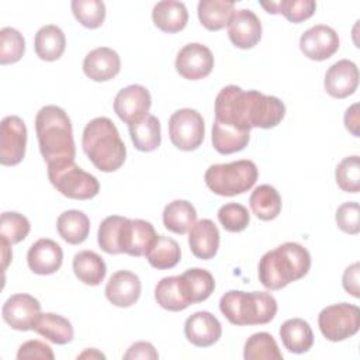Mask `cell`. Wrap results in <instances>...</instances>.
Masks as SVG:
<instances>
[{"instance_id":"4316f807","label":"cell","mask_w":360,"mask_h":360,"mask_svg":"<svg viewBox=\"0 0 360 360\" xmlns=\"http://www.w3.org/2000/svg\"><path fill=\"white\" fill-rule=\"evenodd\" d=\"M66 46V38L63 31L53 24L41 27L34 38V49L39 59L53 62L59 59Z\"/></svg>"},{"instance_id":"1f68e13d","label":"cell","mask_w":360,"mask_h":360,"mask_svg":"<svg viewBox=\"0 0 360 360\" xmlns=\"http://www.w3.org/2000/svg\"><path fill=\"white\" fill-rule=\"evenodd\" d=\"M253 214L262 221H271L281 212V195L270 184L257 186L249 198Z\"/></svg>"},{"instance_id":"30bf717a","label":"cell","mask_w":360,"mask_h":360,"mask_svg":"<svg viewBox=\"0 0 360 360\" xmlns=\"http://www.w3.org/2000/svg\"><path fill=\"white\" fill-rule=\"evenodd\" d=\"M27 127L17 115L3 118L0 124V163L15 166L25 156Z\"/></svg>"},{"instance_id":"44dd1931","label":"cell","mask_w":360,"mask_h":360,"mask_svg":"<svg viewBox=\"0 0 360 360\" xmlns=\"http://www.w3.org/2000/svg\"><path fill=\"white\" fill-rule=\"evenodd\" d=\"M120 55L108 46H100L90 51L83 60L84 75L94 82L111 80L120 73Z\"/></svg>"},{"instance_id":"8fae6325","label":"cell","mask_w":360,"mask_h":360,"mask_svg":"<svg viewBox=\"0 0 360 360\" xmlns=\"http://www.w3.org/2000/svg\"><path fill=\"white\" fill-rule=\"evenodd\" d=\"M150 104L152 98L146 87L141 84H129L117 93L114 111L121 121L132 125L148 115Z\"/></svg>"},{"instance_id":"ffe728a7","label":"cell","mask_w":360,"mask_h":360,"mask_svg":"<svg viewBox=\"0 0 360 360\" xmlns=\"http://www.w3.org/2000/svg\"><path fill=\"white\" fill-rule=\"evenodd\" d=\"M141 295L139 277L128 270L115 271L105 285L107 300L120 308H128L134 305Z\"/></svg>"},{"instance_id":"6da1fadb","label":"cell","mask_w":360,"mask_h":360,"mask_svg":"<svg viewBox=\"0 0 360 360\" xmlns=\"http://www.w3.org/2000/svg\"><path fill=\"white\" fill-rule=\"evenodd\" d=\"M214 108V121L242 132H250L252 128H274L285 115V105L280 98L257 90L246 91L235 84L221 89Z\"/></svg>"},{"instance_id":"e0dca14e","label":"cell","mask_w":360,"mask_h":360,"mask_svg":"<svg viewBox=\"0 0 360 360\" xmlns=\"http://www.w3.org/2000/svg\"><path fill=\"white\" fill-rule=\"evenodd\" d=\"M325 90L335 98H346L352 96L359 86V69L354 62L342 59L333 63L325 73Z\"/></svg>"},{"instance_id":"4dcf8cb0","label":"cell","mask_w":360,"mask_h":360,"mask_svg":"<svg viewBox=\"0 0 360 360\" xmlns=\"http://www.w3.org/2000/svg\"><path fill=\"white\" fill-rule=\"evenodd\" d=\"M197 211L194 205L186 200H174L163 210V225L167 231L184 235L195 224Z\"/></svg>"},{"instance_id":"7a4b0ae2","label":"cell","mask_w":360,"mask_h":360,"mask_svg":"<svg viewBox=\"0 0 360 360\" xmlns=\"http://www.w3.org/2000/svg\"><path fill=\"white\" fill-rule=\"evenodd\" d=\"M311 269V255L297 242H285L266 252L259 262V281L271 291L281 290L307 276Z\"/></svg>"},{"instance_id":"7bdbcfd3","label":"cell","mask_w":360,"mask_h":360,"mask_svg":"<svg viewBox=\"0 0 360 360\" xmlns=\"http://www.w3.org/2000/svg\"><path fill=\"white\" fill-rule=\"evenodd\" d=\"M124 219L125 217L110 215L98 226V233H97L98 246L101 248V250H104L108 255L121 253L118 248V235H120V228Z\"/></svg>"},{"instance_id":"4fadbf2b","label":"cell","mask_w":360,"mask_h":360,"mask_svg":"<svg viewBox=\"0 0 360 360\" xmlns=\"http://www.w3.org/2000/svg\"><path fill=\"white\" fill-rule=\"evenodd\" d=\"M156 236V231L150 222L125 218L118 235L120 252L134 257L145 256Z\"/></svg>"},{"instance_id":"f546056e","label":"cell","mask_w":360,"mask_h":360,"mask_svg":"<svg viewBox=\"0 0 360 360\" xmlns=\"http://www.w3.org/2000/svg\"><path fill=\"white\" fill-rule=\"evenodd\" d=\"M198 20L210 31H219L228 25L235 13V1L201 0L198 3Z\"/></svg>"},{"instance_id":"8992f818","label":"cell","mask_w":360,"mask_h":360,"mask_svg":"<svg viewBox=\"0 0 360 360\" xmlns=\"http://www.w3.org/2000/svg\"><path fill=\"white\" fill-rule=\"evenodd\" d=\"M257 177V166L248 159L212 165L204 174L207 187L214 194L222 197H233L246 193L255 186Z\"/></svg>"},{"instance_id":"52a82bcc","label":"cell","mask_w":360,"mask_h":360,"mask_svg":"<svg viewBox=\"0 0 360 360\" xmlns=\"http://www.w3.org/2000/svg\"><path fill=\"white\" fill-rule=\"evenodd\" d=\"M48 179L62 195L72 200H90L100 191L98 180L79 167L75 160L48 165Z\"/></svg>"},{"instance_id":"7c38bea8","label":"cell","mask_w":360,"mask_h":360,"mask_svg":"<svg viewBox=\"0 0 360 360\" xmlns=\"http://www.w3.org/2000/svg\"><path fill=\"white\" fill-rule=\"evenodd\" d=\"M174 66L181 77L187 80H200L212 72L214 55L210 48L202 44H187L179 51Z\"/></svg>"},{"instance_id":"d6a6232c","label":"cell","mask_w":360,"mask_h":360,"mask_svg":"<svg viewBox=\"0 0 360 360\" xmlns=\"http://www.w3.org/2000/svg\"><path fill=\"white\" fill-rule=\"evenodd\" d=\"M128 131L134 146L141 152H152L160 145V122L152 114H148L139 122L128 125Z\"/></svg>"},{"instance_id":"8d00e7d4","label":"cell","mask_w":360,"mask_h":360,"mask_svg":"<svg viewBox=\"0 0 360 360\" xmlns=\"http://www.w3.org/2000/svg\"><path fill=\"white\" fill-rule=\"evenodd\" d=\"M245 360H281L283 354L267 332H257L248 338L243 349Z\"/></svg>"},{"instance_id":"3957f363","label":"cell","mask_w":360,"mask_h":360,"mask_svg":"<svg viewBox=\"0 0 360 360\" xmlns=\"http://www.w3.org/2000/svg\"><path fill=\"white\" fill-rule=\"evenodd\" d=\"M35 132L39 152L46 165L75 160L73 129L65 110L58 105L42 107L35 117Z\"/></svg>"},{"instance_id":"cb8c5ba5","label":"cell","mask_w":360,"mask_h":360,"mask_svg":"<svg viewBox=\"0 0 360 360\" xmlns=\"http://www.w3.org/2000/svg\"><path fill=\"white\" fill-rule=\"evenodd\" d=\"M283 346L295 354L307 353L314 345V333L309 323L301 318H291L280 326Z\"/></svg>"},{"instance_id":"7402d4cb","label":"cell","mask_w":360,"mask_h":360,"mask_svg":"<svg viewBox=\"0 0 360 360\" xmlns=\"http://www.w3.org/2000/svg\"><path fill=\"white\" fill-rule=\"evenodd\" d=\"M191 253L202 260L212 259L219 248V231L211 219L197 221L188 231Z\"/></svg>"},{"instance_id":"d590c367","label":"cell","mask_w":360,"mask_h":360,"mask_svg":"<svg viewBox=\"0 0 360 360\" xmlns=\"http://www.w3.org/2000/svg\"><path fill=\"white\" fill-rule=\"evenodd\" d=\"M250 132H242L214 121L212 124V146L221 155H231L245 149L249 143Z\"/></svg>"},{"instance_id":"9a60e30c","label":"cell","mask_w":360,"mask_h":360,"mask_svg":"<svg viewBox=\"0 0 360 360\" xmlns=\"http://www.w3.org/2000/svg\"><path fill=\"white\" fill-rule=\"evenodd\" d=\"M300 49L308 59L326 60L339 49V37L333 28L318 24L301 35Z\"/></svg>"},{"instance_id":"f1b7e54d","label":"cell","mask_w":360,"mask_h":360,"mask_svg":"<svg viewBox=\"0 0 360 360\" xmlns=\"http://www.w3.org/2000/svg\"><path fill=\"white\" fill-rule=\"evenodd\" d=\"M56 229L65 242L70 245H79L89 236L90 221L84 212L79 210H69L58 217Z\"/></svg>"},{"instance_id":"d4e9b609","label":"cell","mask_w":360,"mask_h":360,"mask_svg":"<svg viewBox=\"0 0 360 360\" xmlns=\"http://www.w3.org/2000/svg\"><path fill=\"white\" fill-rule=\"evenodd\" d=\"M32 330H35L38 335L44 336L45 339L55 345L70 343L75 336L70 321H68L62 315L52 312L39 314L34 321Z\"/></svg>"},{"instance_id":"ab89813d","label":"cell","mask_w":360,"mask_h":360,"mask_svg":"<svg viewBox=\"0 0 360 360\" xmlns=\"http://www.w3.org/2000/svg\"><path fill=\"white\" fill-rule=\"evenodd\" d=\"M25 52V39L22 34L11 27L0 31V63L10 65L18 62Z\"/></svg>"},{"instance_id":"83f0119b","label":"cell","mask_w":360,"mask_h":360,"mask_svg":"<svg viewBox=\"0 0 360 360\" xmlns=\"http://www.w3.org/2000/svg\"><path fill=\"white\" fill-rule=\"evenodd\" d=\"M72 266L76 277L87 285H98L107 273L103 257L93 250H80L76 253Z\"/></svg>"},{"instance_id":"7dc6e473","label":"cell","mask_w":360,"mask_h":360,"mask_svg":"<svg viewBox=\"0 0 360 360\" xmlns=\"http://www.w3.org/2000/svg\"><path fill=\"white\" fill-rule=\"evenodd\" d=\"M125 360H156L159 359V353L156 352L155 346L149 342H136L129 346L127 353L124 354Z\"/></svg>"},{"instance_id":"ee69618b","label":"cell","mask_w":360,"mask_h":360,"mask_svg":"<svg viewBox=\"0 0 360 360\" xmlns=\"http://www.w3.org/2000/svg\"><path fill=\"white\" fill-rule=\"evenodd\" d=\"M278 4V14H283L288 21L295 24L312 17L316 8L314 0H281Z\"/></svg>"},{"instance_id":"d6986e66","label":"cell","mask_w":360,"mask_h":360,"mask_svg":"<svg viewBox=\"0 0 360 360\" xmlns=\"http://www.w3.org/2000/svg\"><path fill=\"white\" fill-rule=\"evenodd\" d=\"M63 262V252L59 243L52 239L42 238L31 245L27 253V263L31 271L39 276L56 273Z\"/></svg>"},{"instance_id":"f35d334b","label":"cell","mask_w":360,"mask_h":360,"mask_svg":"<svg viewBox=\"0 0 360 360\" xmlns=\"http://www.w3.org/2000/svg\"><path fill=\"white\" fill-rule=\"evenodd\" d=\"M31 225L27 217L22 214L7 211L1 214L0 219V240L7 242L8 245L20 243L30 233Z\"/></svg>"},{"instance_id":"60d3db41","label":"cell","mask_w":360,"mask_h":360,"mask_svg":"<svg viewBox=\"0 0 360 360\" xmlns=\"http://www.w3.org/2000/svg\"><path fill=\"white\" fill-rule=\"evenodd\" d=\"M336 183L345 193H359L360 190V158L357 155L345 158L335 172Z\"/></svg>"},{"instance_id":"603a6c76","label":"cell","mask_w":360,"mask_h":360,"mask_svg":"<svg viewBox=\"0 0 360 360\" xmlns=\"http://www.w3.org/2000/svg\"><path fill=\"white\" fill-rule=\"evenodd\" d=\"M153 24L163 32L174 34L187 25L188 11L181 1L163 0L155 4L152 10Z\"/></svg>"},{"instance_id":"836d02e7","label":"cell","mask_w":360,"mask_h":360,"mask_svg":"<svg viewBox=\"0 0 360 360\" xmlns=\"http://www.w3.org/2000/svg\"><path fill=\"white\" fill-rule=\"evenodd\" d=\"M149 264L158 270H166L174 267L181 257L179 243L165 235H158L148 252L145 253Z\"/></svg>"},{"instance_id":"816d5d0a","label":"cell","mask_w":360,"mask_h":360,"mask_svg":"<svg viewBox=\"0 0 360 360\" xmlns=\"http://www.w3.org/2000/svg\"><path fill=\"white\" fill-rule=\"evenodd\" d=\"M87 357H90V359H94V357L96 359H105V356L103 353H100L98 350H96V349H87L82 354L77 356V359H87Z\"/></svg>"},{"instance_id":"f6af8a7d","label":"cell","mask_w":360,"mask_h":360,"mask_svg":"<svg viewBox=\"0 0 360 360\" xmlns=\"http://www.w3.org/2000/svg\"><path fill=\"white\" fill-rule=\"evenodd\" d=\"M335 221L339 229L346 233L357 235L360 231L359 222V204L356 201H347L338 207Z\"/></svg>"},{"instance_id":"74e56055","label":"cell","mask_w":360,"mask_h":360,"mask_svg":"<svg viewBox=\"0 0 360 360\" xmlns=\"http://www.w3.org/2000/svg\"><path fill=\"white\" fill-rule=\"evenodd\" d=\"M70 7L75 18L86 28H98L105 20V4L100 0H73Z\"/></svg>"},{"instance_id":"5bb4252c","label":"cell","mask_w":360,"mask_h":360,"mask_svg":"<svg viewBox=\"0 0 360 360\" xmlns=\"http://www.w3.org/2000/svg\"><path fill=\"white\" fill-rule=\"evenodd\" d=\"M41 314L39 301L30 294H14L6 300L1 315L4 322L15 330H32L34 321Z\"/></svg>"},{"instance_id":"2e32d148","label":"cell","mask_w":360,"mask_h":360,"mask_svg":"<svg viewBox=\"0 0 360 360\" xmlns=\"http://www.w3.org/2000/svg\"><path fill=\"white\" fill-rule=\"evenodd\" d=\"M226 27L231 42L240 49L253 48L262 38V22L249 8L235 11Z\"/></svg>"},{"instance_id":"c3c4849f","label":"cell","mask_w":360,"mask_h":360,"mask_svg":"<svg viewBox=\"0 0 360 360\" xmlns=\"http://www.w3.org/2000/svg\"><path fill=\"white\" fill-rule=\"evenodd\" d=\"M359 274H360V264L356 262L346 267L343 277H342V284L343 288L347 291V294H352L354 298L360 297V290H359Z\"/></svg>"},{"instance_id":"277c9868","label":"cell","mask_w":360,"mask_h":360,"mask_svg":"<svg viewBox=\"0 0 360 360\" xmlns=\"http://www.w3.org/2000/svg\"><path fill=\"white\" fill-rule=\"evenodd\" d=\"M82 146L90 162L104 173L118 170L127 158L125 143L115 124L107 117H97L84 127Z\"/></svg>"},{"instance_id":"ac0fdd59","label":"cell","mask_w":360,"mask_h":360,"mask_svg":"<svg viewBox=\"0 0 360 360\" xmlns=\"http://www.w3.org/2000/svg\"><path fill=\"white\" fill-rule=\"evenodd\" d=\"M187 340L197 347H210L222 335L221 322L208 311H198L190 315L184 323Z\"/></svg>"},{"instance_id":"bcb514c9","label":"cell","mask_w":360,"mask_h":360,"mask_svg":"<svg viewBox=\"0 0 360 360\" xmlns=\"http://www.w3.org/2000/svg\"><path fill=\"white\" fill-rule=\"evenodd\" d=\"M17 359L18 360H27V359H49L53 360L55 354L51 349L49 345H46L45 342L32 339V340H27L24 342L17 353Z\"/></svg>"},{"instance_id":"9c48e42d","label":"cell","mask_w":360,"mask_h":360,"mask_svg":"<svg viewBox=\"0 0 360 360\" xmlns=\"http://www.w3.org/2000/svg\"><path fill=\"white\" fill-rule=\"evenodd\" d=\"M167 127L172 143L180 150H195L204 141V120L197 110L181 108L174 111L169 118Z\"/></svg>"},{"instance_id":"f907efd6","label":"cell","mask_w":360,"mask_h":360,"mask_svg":"<svg viewBox=\"0 0 360 360\" xmlns=\"http://www.w3.org/2000/svg\"><path fill=\"white\" fill-rule=\"evenodd\" d=\"M0 246H1V259H3V270L7 269L8 263L11 262V257H13V252H11V245H8L7 242L4 240H0Z\"/></svg>"},{"instance_id":"5b68a950","label":"cell","mask_w":360,"mask_h":360,"mask_svg":"<svg viewBox=\"0 0 360 360\" xmlns=\"http://www.w3.org/2000/svg\"><path fill=\"white\" fill-rule=\"evenodd\" d=\"M219 309L232 325H266L277 314V301L264 291L231 290L221 297Z\"/></svg>"},{"instance_id":"e575fe53","label":"cell","mask_w":360,"mask_h":360,"mask_svg":"<svg viewBox=\"0 0 360 360\" xmlns=\"http://www.w3.org/2000/svg\"><path fill=\"white\" fill-rule=\"evenodd\" d=\"M155 300L163 309L172 312L183 311L190 305L184 295L180 276L163 277L155 287Z\"/></svg>"},{"instance_id":"484cf974","label":"cell","mask_w":360,"mask_h":360,"mask_svg":"<svg viewBox=\"0 0 360 360\" xmlns=\"http://www.w3.org/2000/svg\"><path fill=\"white\" fill-rule=\"evenodd\" d=\"M181 287L184 295L190 304H198L205 301L215 288V281L212 274L200 267H193L180 274Z\"/></svg>"},{"instance_id":"ba28073f","label":"cell","mask_w":360,"mask_h":360,"mask_svg":"<svg viewBox=\"0 0 360 360\" xmlns=\"http://www.w3.org/2000/svg\"><path fill=\"white\" fill-rule=\"evenodd\" d=\"M318 326L328 340H346L360 329V309L357 305L347 302L329 305L319 312Z\"/></svg>"},{"instance_id":"681fc988","label":"cell","mask_w":360,"mask_h":360,"mask_svg":"<svg viewBox=\"0 0 360 360\" xmlns=\"http://www.w3.org/2000/svg\"><path fill=\"white\" fill-rule=\"evenodd\" d=\"M359 125H360L359 103H354L345 112V127L349 132H352L353 136H359V134H360L359 132Z\"/></svg>"},{"instance_id":"b9f144b4","label":"cell","mask_w":360,"mask_h":360,"mask_svg":"<svg viewBox=\"0 0 360 360\" xmlns=\"http://www.w3.org/2000/svg\"><path fill=\"white\" fill-rule=\"evenodd\" d=\"M218 219L225 231L242 232L250 222V214L242 204L228 202L218 210Z\"/></svg>"}]
</instances>
